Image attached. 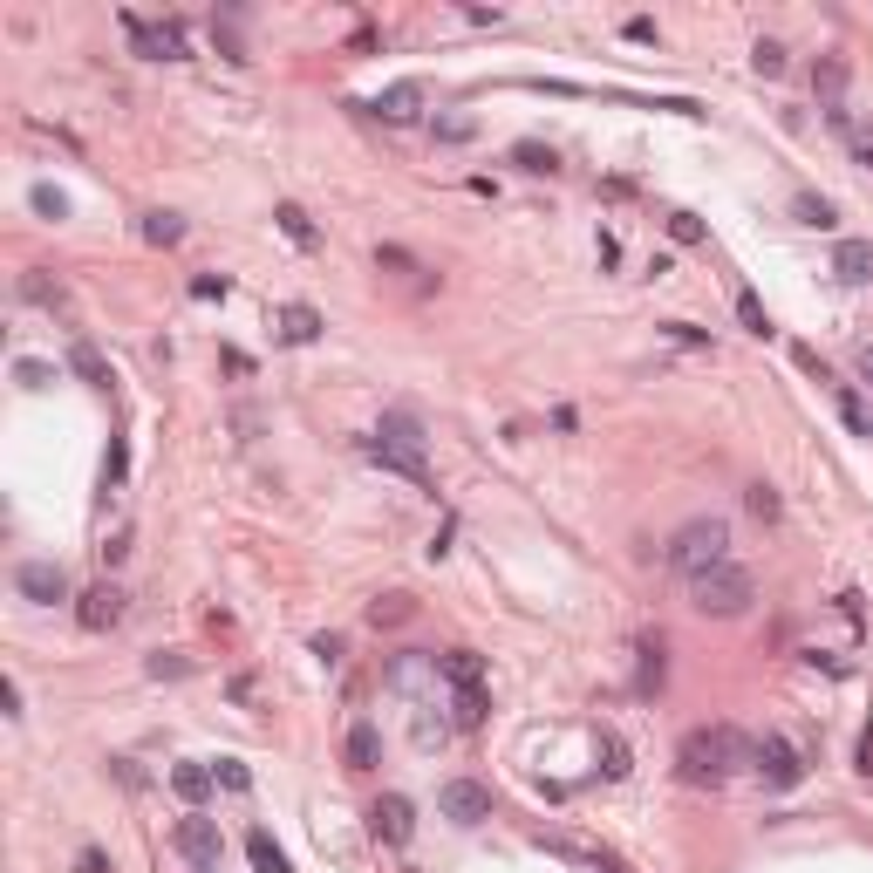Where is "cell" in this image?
<instances>
[{"mask_svg":"<svg viewBox=\"0 0 873 873\" xmlns=\"http://www.w3.org/2000/svg\"><path fill=\"white\" fill-rule=\"evenodd\" d=\"M689 785H723V778H737V771H758V737H744V730H689L683 751H676Z\"/></svg>","mask_w":873,"mask_h":873,"instance_id":"cell-1","label":"cell"},{"mask_svg":"<svg viewBox=\"0 0 873 873\" xmlns=\"http://www.w3.org/2000/svg\"><path fill=\"white\" fill-rule=\"evenodd\" d=\"M369 457H376L382 471H396V478H410L430 492V457H423V423L410 410H382L376 437H369Z\"/></svg>","mask_w":873,"mask_h":873,"instance_id":"cell-2","label":"cell"},{"mask_svg":"<svg viewBox=\"0 0 873 873\" xmlns=\"http://www.w3.org/2000/svg\"><path fill=\"white\" fill-rule=\"evenodd\" d=\"M689 601H696V614H710V621H737V614L758 601V580H751V567L723 560V567L689 580Z\"/></svg>","mask_w":873,"mask_h":873,"instance_id":"cell-3","label":"cell"},{"mask_svg":"<svg viewBox=\"0 0 873 873\" xmlns=\"http://www.w3.org/2000/svg\"><path fill=\"white\" fill-rule=\"evenodd\" d=\"M723 560H730V526H723V519H689V526L669 539V567L683 573V580L723 567Z\"/></svg>","mask_w":873,"mask_h":873,"instance_id":"cell-4","label":"cell"},{"mask_svg":"<svg viewBox=\"0 0 873 873\" xmlns=\"http://www.w3.org/2000/svg\"><path fill=\"white\" fill-rule=\"evenodd\" d=\"M758 778H764V792H792V785H805V758H798V744L792 737H758Z\"/></svg>","mask_w":873,"mask_h":873,"instance_id":"cell-5","label":"cell"},{"mask_svg":"<svg viewBox=\"0 0 873 873\" xmlns=\"http://www.w3.org/2000/svg\"><path fill=\"white\" fill-rule=\"evenodd\" d=\"M437 676H444V669H437V655H417V648H410V655H396V662H389V676H382V683L396 689V696H410V703H437Z\"/></svg>","mask_w":873,"mask_h":873,"instance_id":"cell-6","label":"cell"},{"mask_svg":"<svg viewBox=\"0 0 873 873\" xmlns=\"http://www.w3.org/2000/svg\"><path fill=\"white\" fill-rule=\"evenodd\" d=\"M130 28V48L151 55V62H185V28L178 21H144V14H123Z\"/></svg>","mask_w":873,"mask_h":873,"instance_id":"cell-7","label":"cell"},{"mask_svg":"<svg viewBox=\"0 0 873 873\" xmlns=\"http://www.w3.org/2000/svg\"><path fill=\"white\" fill-rule=\"evenodd\" d=\"M437 805H444L451 826H485V819H492V785H478V778H451V785L437 792Z\"/></svg>","mask_w":873,"mask_h":873,"instance_id":"cell-8","label":"cell"},{"mask_svg":"<svg viewBox=\"0 0 873 873\" xmlns=\"http://www.w3.org/2000/svg\"><path fill=\"white\" fill-rule=\"evenodd\" d=\"M369 833L382 839V846H410V833H417V805L403 792H382L376 805H369Z\"/></svg>","mask_w":873,"mask_h":873,"instance_id":"cell-9","label":"cell"},{"mask_svg":"<svg viewBox=\"0 0 873 873\" xmlns=\"http://www.w3.org/2000/svg\"><path fill=\"white\" fill-rule=\"evenodd\" d=\"M123 608H130V594H123L116 580H96V587L76 601V621L89 628V635H110L116 621H123Z\"/></svg>","mask_w":873,"mask_h":873,"instance_id":"cell-10","label":"cell"},{"mask_svg":"<svg viewBox=\"0 0 873 873\" xmlns=\"http://www.w3.org/2000/svg\"><path fill=\"white\" fill-rule=\"evenodd\" d=\"M171 846L185 853L191 867H219V853H226V839H219V826H212L205 812H191V819H178V833H171Z\"/></svg>","mask_w":873,"mask_h":873,"instance_id":"cell-11","label":"cell"},{"mask_svg":"<svg viewBox=\"0 0 873 873\" xmlns=\"http://www.w3.org/2000/svg\"><path fill=\"white\" fill-rule=\"evenodd\" d=\"M14 587H21V601H35V608H55V601L69 594V573L55 567V560H21Z\"/></svg>","mask_w":873,"mask_h":873,"instance_id":"cell-12","label":"cell"},{"mask_svg":"<svg viewBox=\"0 0 873 873\" xmlns=\"http://www.w3.org/2000/svg\"><path fill=\"white\" fill-rule=\"evenodd\" d=\"M369 116H382V123H417L423 116V89L417 82H396V89H382L376 103H369Z\"/></svg>","mask_w":873,"mask_h":873,"instance_id":"cell-13","label":"cell"},{"mask_svg":"<svg viewBox=\"0 0 873 873\" xmlns=\"http://www.w3.org/2000/svg\"><path fill=\"white\" fill-rule=\"evenodd\" d=\"M833 273L846 287H867L873 280V239H839L833 246Z\"/></svg>","mask_w":873,"mask_h":873,"instance_id":"cell-14","label":"cell"},{"mask_svg":"<svg viewBox=\"0 0 873 873\" xmlns=\"http://www.w3.org/2000/svg\"><path fill=\"white\" fill-rule=\"evenodd\" d=\"M273 328H280V342H294V348H307L314 335H321V314L314 307H301V301H287L280 314H273Z\"/></svg>","mask_w":873,"mask_h":873,"instance_id":"cell-15","label":"cell"},{"mask_svg":"<svg viewBox=\"0 0 873 873\" xmlns=\"http://www.w3.org/2000/svg\"><path fill=\"white\" fill-rule=\"evenodd\" d=\"M437 669H444V683H451V689H485V655H471V648L437 655Z\"/></svg>","mask_w":873,"mask_h":873,"instance_id":"cell-16","label":"cell"},{"mask_svg":"<svg viewBox=\"0 0 873 873\" xmlns=\"http://www.w3.org/2000/svg\"><path fill=\"white\" fill-rule=\"evenodd\" d=\"M342 758H348V771H376L382 764V730L376 723H355L348 744H342Z\"/></svg>","mask_w":873,"mask_h":873,"instance_id":"cell-17","label":"cell"},{"mask_svg":"<svg viewBox=\"0 0 873 873\" xmlns=\"http://www.w3.org/2000/svg\"><path fill=\"white\" fill-rule=\"evenodd\" d=\"M635 655H642L635 689H642V696H655V689H662V676H669V662H662V635H642V642H635Z\"/></svg>","mask_w":873,"mask_h":873,"instance_id":"cell-18","label":"cell"},{"mask_svg":"<svg viewBox=\"0 0 873 873\" xmlns=\"http://www.w3.org/2000/svg\"><path fill=\"white\" fill-rule=\"evenodd\" d=\"M212 785H219V778H212L205 764H171V792L185 798V805H205V798H212Z\"/></svg>","mask_w":873,"mask_h":873,"instance_id":"cell-19","label":"cell"},{"mask_svg":"<svg viewBox=\"0 0 873 873\" xmlns=\"http://www.w3.org/2000/svg\"><path fill=\"white\" fill-rule=\"evenodd\" d=\"M485 710H492V696H485V689H451V723H457V730H478V723H485Z\"/></svg>","mask_w":873,"mask_h":873,"instance_id":"cell-20","label":"cell"},{"mask_svg":"<svg viewBox=\"0 0 873 873\" xmlns=\"http://www.w3.org/2000/svg\"><path fill=\"white\" fill-rule=\"evenodd\" d=\"M833 403H839V417H846V430H853V437H873V410L860 403V389L833 382Z\"/></svg>","mask_w":873,"mask_h":873,"instance_id":"cell-21","label":"cell"},{"mask_svg":"<svg viewBox=\"0 0 873 873\" xmlns=\"http://www.w3.org/2000/svg\"><path fill=\"white\" fill-rule=\"evenodd\" d=\"M246 853H253V867H260V873H294V867H287V853L273 846V833H266V826H253V833H246Z\"/></svg>","mask_w":873,"mask_h":873,"instance_id":"cell-22","label":"cell"},{"mask_svg":"<svg viewBox=\"0 0 873 873\" xmlns=\"http://www.w3.org/2000/svg\"><path fill=\"white\" fill-rule=\"evenodd\" d=\"M812 89L826 96V110H839V89H846V62H839V55H819V69H812Z\"/></svg>","mask_w":873,"mask_h":873,"instance_id":"cell-23","label":"cell"},{"mask_svg":"<svg viewBox=\"0 0 873 873\" xmlns=\"http://www.w3.org/2000/svg\"><path fill=\"white\" fill-rule=\"evenodd\" d=\"M69 369H76L82 382H96V389H103V382H110V362H103V355H96V348L82 342V335H76V348H69Z\"/></svg>","mask_w":873,"mask_h":873,"instance_id":"cell-24","label":"cell"},{"mask_svg":"<svg viewBox=\"0 0 873 873\" xmlns=\"http://www.w3.org/2000/svg\"><path fill=\"white\" fill-rule=\"evenodd\" d=\"M512 164L532 171V178H553V171H560V157L546 151V144H512Z\"/></svg>","mask_w":873,"mask_h":873,"instance_id":"cell-25","label":"cell"},{"mask_svg":"<svg viewBox=\"0 0 873 873\" xmlns=\"http://www.w3.org/2000/svg\"><path fill=\"white\" fill-rule=\"evenodd\" d=\"M273 219H280V232H287V239H294V246H314V239H321V232H314V219H307L301 205H280V212H273Z\"/></svg>","mask_w":873,"mask_h":873,"instance_id":"cell-26","label":"cell"},{"mask_svg":"<svg viewBox=\"0 0 873 873\" xmlns=\"http://www.w3.org/2000/svg\"><path fill=\"white\" fill-rule=\"evenodd\" d=\"M144 239H151V246H178V239H185V219H178V212H151V219H144Z\"/></svg>","mask_w":873,"mask_h":873,"instance_id":"cell-27","label":"cell"},{"mask_svg":"<svg viewBox=\"0 0 873 873\" xmlns=\"http://www.w3.org/2000/svg\"><path fill=\"white\" fill-rule=\"evenodd\" d=\"M410 594H382V601H369V621H376V628H396V621H410Z\"/></svg>","mask_w":873,"mask_h":873,"instance_id":"cell-28","label":"cell"},{"mask_svg":"<svg viewBox=\"0 0 873 873\" xmlns=\"http://www.w3.org/2000/svg\"><path fill=\"white\" fill-rule=\"evenodd\" d=\"M737 321H744L751 335H771V314H764V301L751 294V287H737Z\"/></svg>","mask_w":873,"mask_h":873,"instance_id":"cell-29","label":"cell"},{"mask_svg":"<svg viewBox=\"0 0 873 873\" xmlns=\"http://www.w3.org/2000/svg\"><path fill=\"white\" fill-rule=\"evenodd\" d=\"M751 69H758V76H785V41H758V48H751Z\"/></svg>","mask_w":873,"mask_h":873,"instance_id":"cell-30","label":"cell"},{"mask_svg":"<svg viewBox=\"0 0 873 873\" xmlns=\"http://www.w3.org/2000/svg\"><path fill=\"white\" fill-rule=\"evenodd\" d=\"M669 239L676 246H703V219L696 212H669Z\"/></svg>","mask_w":873,"mask_h":873,"instance_id":"cell-31","label":"cell"},{"mask_svg":"<svg viewBox=\"0 0 873 873\" xmlns=\"http://www.w3.org/2000/svg\"><path fill=\"white\" fill-rule=\"evenodd\" d=\"M212 778H219L226 792H246V785H253V778H246V764H239V758H219V764H212Z\"/></svg>","mask_w":873,"mask_h":873,"instance_id":"cell-32","label":"cell"},{"mask_svg":"<svg viewBox=\"0 0 873 873\" xmlns=\"http://www.w3.org/2000/svg\"><path fill=\"white\" fill-rule=\"evenodd\" d=\"M21 294H28V301H41V307H69V301H62V287H48L41 273H28V280H21Z\"/></svg>","mask_w":873,"mask_h":873,"instance_id":"cell-33","label":"cell"},{"mask_svg":"<svg viewBox=\"0 0 873 873\" xmlns=\"http://www.w3.org/2000/svg\"><path fill=\"white\" fill-rule=\"evenodd\" d=\"M376 266H389V273H410V280H417V273H423V266L410 260L403 246H376Z\"/></svg>","mask_w":873,"mask_h":873,"instance_id":"cell-34","label":"cell"},{"mask_svg":"<svg viewBox=\"0 0 873 873\" xmlns=\"http://www.w3.org/2000/svg\"><path fill=\"white\" fill-rule=\"evenodd\" d=\"M601 771H608V778L628 771V744H621V737H601Z\"/></svg>","mask_w":873,"mask_h":873,"instance_id":"cell-35","label":"cell"},{"mask_svg":"<svg viewBox=\"0 0 873 873\" xmlns=\"http://www.w3.org/2000/svg\"><path fill=\"white\" fill-rule=\"evenodd\" d=\"M437 144H471V116H437Z\"/></svg>","mask_w":873,"mask_h":873,"instance_id":"cell-36","label":"cell"},{"mask_svg":"<svg viewBox=\"0 0 873 873\" xmlns=\"http://www.w3.org/2000/svg\"><path fill=\"white\" fill-rule=\"evenodd\" d=\"M151 676H157V683H164V676L178 683V676H191V662L178 655V648H171V655H151Z\"/></svg>","mask_w":873,"mask_h":873,"instance_id":"cell-37","label":"cell"},{"mask_svg":"<svg viewBox=\"0 0 873 873\" xmlns=\"http://www.w3.org/2000/svg\"><path fill=\"white\" fill-rule=\"evenodd\" d=\"M744 505H751L758 519H778V492H771V485H751V492H744Z\"/></svg>","mask_w":873,"mask_h":873,"instance_id":"cell-38","label":"cell"},{"mask_svg":"<svg viewBox=\"0 0 873 873\" xmlns=\"http://www.w3.org/2000/svg\"><path fill=\"white\" fill-rule=\"evenodd\" d=\"M35 212H41V219H62L69 205H62V191H55V185H35Z\"/></svg>","mask_w":873,"mask_h":873,"instance_id":"cell-39","label":"cell"},{"mask_svg":"<svg viewBox=\"0 0 873 873\" xmlns=\"http://www.w3.org/2000/svg\"><path fill=\"white\" fill-rule=\"evenodd\" d=\"M798 219H805V226H833V205H826V198H798Z\"/></svg>","mask_w":873,"mask_h":873,"instance_id":"cell-40","label":"cell"},{"mask_svg":"<svg viewBox=\"0 0 873 873\" xmlns=\"http://www.w3.org/2000/svg\"><path fill=\"white\" fill-rule=\"evenodd\" d=\"M191 301H226V280H219V273H198V280H191Z\"/></svg>","mask_w":873,"mask_h":873,"instance_id":"cell-41","label":"cell"},{"mask_svg":"<svg viewBox=\"0 0 873 873\" xmlns=\"http://www.w3.org/2000/svg\"><path fill=\"white\" fill-rule=\"evenodd\" d=\"M76 873H116V867H110V853H103V846H82V853H76Z\"/></svg>","mask_w":873,"mask_h":873,"instance_id":"cell-42","label":"cell"},{"mask_svg":"<svg viewBox=\"0 0 873 873\" xmlns=\"http://www.w3.org/2000/svg\"><path fill=\"white\" fill-rule=\"evenodd\" d=\"M662 335H669V342H683V348H703V328H689V321H669Z\"/></svg>","mask_w":873,"mask_h":873,"instance_id":"cell-43","label":"cell"},{"mask_svg":"<svg viewBox=\"0 0 873 873\" xmlns=\"http://www.w3.org/2000/svg\"><path fill=\"white\" fill-rule=\"evenodd\" d=\"M853 164H867V171H873V130H860V123H853Z\"/></svg>","mask_w":873,"mask_h":873,"instance_id":"cell-44","label":"cell"},{"mask_svg":"<svg viewBox=\"0 0 873 873\" xmlns=\"http://www.w3.org/2000/svg\"><path fill=\"white\" fill-rule=\"evenodd\" d=\"M110 771H116V778H123V785H130V792L144 785V771H137V758H110Z\"/></svg>","mask_w":873,"mask_h":873,"instance_id":"cell-45","label":"cell"},{"mask_svg":"<svg viewBox=\"0 0 873 873\" xmlns=\"http://www.w3.org/2000/svg\"><path fill=\"white\" fill-rule=\"evenodd\" d=\"M792 362H798V369H805V376H819V382H826V362H819L812 348H792Z\"/></svg>","mask_w":873,"mask_h":873,"instance_id":"cell-46","label":"cell"},{"mask_svg":"<svg viewBox=\"0 0 873 873\" xmlns=\"http://www.w3.org/2000/svg\"><path fill=\"white\" fill-rule=\"evenodd\" d=\"M314 655H321V662H342V635H314Z\"/></svg>","mask_w":873,"mask_h":873,"instance_id":"cell-47","label":"cell"},{"mask_svg":"<svg viewBox=\"0 0 873 873\" xmlns=\"http://www.w3.org/2000/svg\"><path fill=\"white\" fill-rule=\"evenodd\" d=\"M123 553H130V532H110V546H103V567H116Z\"/></svg>","mask_w":873,"mask_h":873,"instance_id":"cell-48","label":"cell"},{"mask_svg":"<svg viewBox=\"0 0 873 873\" xmlns=\"http://www.w3.org/2000/svg\"><path fill=\"white\" fill-rule=\"evenodd\" d=\"M621 35H628V41H655V21H648V14H635V21H628Z\"/></svg>","mask_w":873,"mask_h":873,"instance_id":"cell-49","label":"cell"},{"mask_svg":"<svg viewBox=\"0 0 873 873\" xmlns=\"http://www.w3.org/2000/svg\"><path fill=\"white\" fill-rule=\"evenodd\" d=\"M860 376L873 382V342H860Z\"/></svg>","mask_w":873,"mask_h":873,"instance_id":"cell-50","label":"cell"},{"mask_svg":"<svg viewBox=\"0 0 873 873\" xmlns=\"http://www.w3.org/2000/svg\"><path fill=\"white\" fill-rule=\"evenodd\" d=\"M198 873H219V867H198Z\"/></svg>","mask_w":873,"mask_h":873,"instance_id":"cell-51","label":"cell"}]
</instances>
